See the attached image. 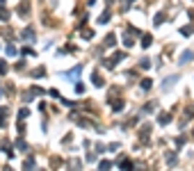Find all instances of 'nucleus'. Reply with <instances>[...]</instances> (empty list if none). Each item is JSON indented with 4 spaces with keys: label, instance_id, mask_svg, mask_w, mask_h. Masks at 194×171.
Here are the masks:
<instances>
[{
    "label": "nucleus",
    "instance_id": "6ab92c4d",
    "mask_svg": "<svg viewBox=\"0 0 194 171\" xmlns=\"http://www.w3.org/2000/svg\"><path fill=\"white\" fill-rule=\"evenodd\" d=\"M107 18H110V14H107V11H105V14H103V16H101V18H98V23H105V21H107Z\"/></svg>",
    "mask_w": 194,
    "mask_h": 171
},
{
    "label": "nucleus",
    "instance_id": "7ed1b4c3",
    "mask_svg": "<svg viewBox=\"0 0 194 171\" xmlns=\"http://www.w3.org/2000/svg\"><path fill=\"white\" fill-rule=\"evenodd\" d=\"M169 121H171V114H160V116H158V123L160 125H167Z\"/></svg>",
    "mask_w": 194,
    "mask_h": 171
},
{
    "label": "nucleus",
    "instance_id": "ddd939ff",
    "mask_svg": "<svg viewBox=\"0 0 194 171\" xmlns=\"http://www.w3.org/2000/svg\"><path fill=\"white\" fill-rule=\"evenodd\" d=\"M142 89H146V91H148V89H151V80H142Z\"/></svg>",
    "mask_w": 194,
    "mask_h": 171
},
{
    "label": "nucleus",
    "instance_id": "6e6552de",
    "mask_svg": "<svg viewBox=\"0 0 194 171\" xmlns=\"http://www.w3.org/2000/svg\"><path fill=\"white\" fill-rule=\"evenodd\" d=\"M105 43H107V46H110V48H112L114 43H117V39H114V34H107V41H105Z\"/></svg>",
    "mask_w": 194,
    "mask_h": 171
},
{
    "label": "nucleus",
    "instance_id": "0eeeda50",
    "mask_svg": "<svg viewBox=\"0 0 194 171\" xmlns=\"http://www.w3.org/2000/svg\"><path fill=\"white\" fill-rule=\"evenodd\" d=\"M112 107L117 109V112H119V109H123V100H112Z\"/></svg>",
    "mask_w": 194,
    "mask_h": 171
},
{
    "label": "nucleus",
    "instance_id": "4468645a",
    "mask_svg": "<svg viewBox=\"0 0 194 171\" xmlns=\"http://www.w3.org/2000/svg\"><path fill=\"white\" fill-rule=\"evenodd\" d=\"M48 96H53V98H60V91H57V89H50V91H48Z\"/></svg>",
    "mask_w": 194,
    "mask_h": 171
},
{
    "label": "nucleus",
    "instance_id": "412c9836",
    "mask_svg": "<svg viewBox=\"0 0 194 171\" xmlns=\"http://www.w3.org/2000/svg\"><path fill=\"white\" fill-rule=\"evenodd\" d=\"M34 166V160H25V169H32Z\"/></svg>",
    "mask_w": 194,
    "mask_h": 171
},
{
    "label": "nucleus",
    "instance_id": "423d86ee",
    "mask_svg": "<svg viewBox=\"0 0 194 171\" xmlns=\"http://www.w3.org/2000/svg\"><path fill=\"white\" fill-rule=\"evenodd\" d=\"M151 43H153V41H151V34H144V36H142V46H144V48H148Z\"/></svg>",
    "mask_w": 194,
    "mask_h": 171
},
{
    "label": "nucleus",
    "instance_id": "20e7f679",
    "mask_svg": "<svg viewBox=\"0 0 194 171\" xmlns=\"http://www.w3.org/2000/svg\"><path fill=\"white\" fill-rule=\"evenodd\" d=\"M80 71H82V66H76V68H71V71L66 73V78H71V80H76V75H80Z\"/></svg>",
    "mask_w": 194,
    "mask_h": 171
},
{
    "label": "nucleus",
    "instance_id": "9d476101",
    "mask_svg": "<svg viewBox=\"0 0 194 171\" xmlns=\"http://www.w3.org/2000/svg\"><path fill=\"white\" fill-rule=\"evenodd\" d=\"M121 166H123V169H133V162H130V160H121Z\"/></svg>",
    "mask_w": 194,
    "mask_h": 171
},
{
    "label": "nucleus",
    "instance_id": "f3484780",
    "mask_svg": "<svg viewBox=\"0 0 194 171\" xmlns=\"http://www.w3.org/2000/svg\"><path fill=\"white\" fill-rule=\"evenodd\" d=\"M162 21H164V16H162V14H158V16H155V25H160Z\"/></svg>",
    "mask_w": 194,
    "mask_h": 171
},
{
    "label": "nucleus",
    "instance_id": "dca6fc26",
    "mask_svg": "<svg viewBox=\"0 0 194 171\" xmlns=\"http://www.w3.org/2000/svg\"><path fill=\"white\" fill-rule=\"evenodd\" d=\"M7 16H9V14H7L5 9H0V21H7Z\"/></svg>",
    "mask_w": 194,
    "mask_h": 171
},
{
    "label": "nucleus",
    "instance_id": "39448f33",
    "mask_svg": "<svg viewBox=\"0 0 194 171\" xmlns=\"http://www.w3.org/2000/svg\"><path fill=\"white\" fill-rule=\"evenodd\" d=\"M23 39H27V41H30V39H34V32H32L30 27H25V30H23Z\"/></svg>",
    "mask_w": 194,
    "mask_h": 171
},
{
    "label": "nucleus",
    "instance_id": "a211bd4d",
    "mask_svg": "<svg viewBox=\"0 0 194 171\" xmlns=\"http://www.w3.org/2000/svg\"><path fill=\"white\" fill-rule=\"evenodd\" d=\"M0 73H7V64L2 62V59H0Z\"/></svg>",
    "mask_w": 194,
    "mask_h": 171
},
{
    "label": "nucleus",
    "instance_id": "aec40b11",
    "mask_svg": "<svg viewBox=\"0 0 194 171\" xmlns=\"http://www.w3.org/2000/svg\"><path fill=\"white\" fill-rule=\"evenodd\" d=\"M7 55H16V48L14 46H7Z\"/></svg>",
    "mask_w": 194,
    "mask_h": 171
},
{
    "label": "nucleus",
    "instance_id": "9b49d317",
    "mask_svg": "<svg viewBox=\"0 0 194 171\" xmlns=\"http://www.w3.org/2000/svg\"><path fill=\"white\" fill-rule=\"evenodd\" d=\"M92 78H94V84H96V87H103V80H101V78H98V75H96V73H94V75H92Z\"/></svg>",
    "mask_w": 194,
    "mask_h": 171
},
{
    "label": "nucleus",
    "instance_id": "1a4fd4ad",
    "mask_svg": "<svg viewBox=\"0 0 194 171\" xmlns=\"http://www.w3.org/2000/svg\"><path fill=\"white\" fill-rule=\"evenodd\" d=\"M167 162H169V166L176 164V155H174V153H169V155H167Z\"/></svg>",
    "mask_w": 194,
    "mask_h": 171
},
{
    "label": "nucleus",
    "instance_id": "f8f14e48",
    "mask_svg": "<svg viewBox=\"0 0 194 171\" xmlns=\"http://www.w3.org/2000/svg\"><path fill=\"white\" fill-rule=\"evenodd\" d=\"M192 30H194V27H192V25H187V27H183V30H180V32H183V34L187 36V34H192Z\"/></svg>",
    "mask_w": 194,
    "mask_h": 171
},
{
    "label": "nucleus",
    "instance_id": "2eb2a0df",
    "mask_svg": "<svg viewBox=\"0 0 194 171\" xmlns=\"http://www.w3.org/2000/svg\"><path fill=\"white\" fill-rule=\"evenodd\" d=\"M82 36H85V39H92L94 32H92V30H85V32H82Z\"/></svg>",
    "mask_w": 194,
    "mask_h": 171
},
{
    "label": "nucleus",
    "instance_id": "f03ea898",
    "mask_svg": "<svg viewBox=\"0 0 194 171\" xmlns=\"http://www.w3.org/2000/svg\"><path fill=\"white\" fill-rule=\"evenodd\" d=\"M174 82H178V75H169V78L162 82V89H169V87H171Z\"/></svg>",
    "mask_w": 194,
    "mask_h": 171
},
{
    "label": "nucleus",
    "instance_id": "f257e3e1",
    "mask_svg": "<svg viewBox=\"0 0 194 171\" xmlns=\"http://www.w3.org/2000/svg\"><path fill=\"white\" fill-rule=\"evenodd\" d=\"M192 57H194V50H185V52H180L178 62L180 64H187V62H192Z\"/></svg>",
    "mask_w": 194,
    "mask_h": 171
}]
</instances>
